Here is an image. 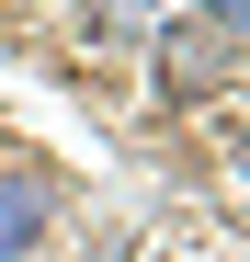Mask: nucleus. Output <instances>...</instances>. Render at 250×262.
<instances>
[{"label":"nucleus","mask_w":250,"mask_h":262,"mask_svg":"<svg viewBox=\"0 0 250 262\" xmlns=\"http://www.w3.org/2000/svg\"><path fill=\"white\" fill-rule=\"evenodd\" d=\"M239 69H250V0L148 23V80H159V103H171V114H205L216 92H239Z\"/></svg>","instance_id":"1"},{"label":"nucleus","mask_w":250,"mask_h":262,"mask_svg":"<svg viewBox=\"0 0 250 262\" xmlns=\"http://www.w3.org/2000/svg\"><path fill=\"white\" fill-rule=\"evenodd\" d=\"M57 171H34V160H0V262H34L57 239Z\"/></svg>","instance_id":"2"},{"label":"nucleus","mask_w":250,"mask_h":262,"mask_svg":"<svg viewBox=\"0 0 250 262\" xmlns=\"http://www.w3.org/2000/svg\"><path fill=\"white\" fill-rule=\"evenodd\" d=\"M228 183L250 194V114H239V137H228Z\"/></svg>","instance_id":"3"}]
</instances>
